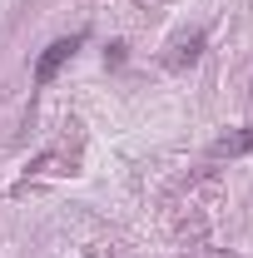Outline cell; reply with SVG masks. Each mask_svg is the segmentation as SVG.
Segmentation results:
<instances>
[{
  "label": "cell",
  "mask_w": 253,
  "mask_h": 258,
  "mask_svg": "<svg viewBox=\"0 0 253 258\" xmlns=\"http://www.w3.org/2000/svg\"><path fill=\"white\" fill-rule=\"evenodd\" d=\"M75 50H80V35H65V40H55V45H45V55L35 60V85H50L65 64H70Z\"/></svg>",
  "instance_id": "1"
},
{
  "label": "cell",
  "mask_w": 253,
  "mask_h": 258,
  "mask_svg": "<svg viewBox=\"0 0 253 258\" xmlns=\"http://www.w3.org/2000/svg\"><path fill=\"white\" fill-rule=\"evenodd\" d=\"M214 159H238V154H253V124L233 129V134H223V139H214V149H209Z\"/></svg>",
  "instance_id": "2"
},
{
  "label": "cell",
  "mask_w": 253,
  "mask_h": 258,
  "mask_svg": "<svg viewBox=\"0 0 253 258\" xmlns=\"http://www.w3.org/2000/svg\"><path fill=\"white\" fill-rule=\"evenodd\" d=\"M199 55H204V35H189V40L179 45V55H174V64H194Z\"/></svg>",
  "instance_id": "3"
},
{
  "label": "cell",
  "mask_w": 253,
  "mask_h": 258,
  "mask_svg": "<svg viewBox=\"0 0 253 258\" xmlns=\"http://www.w3.org/2000/svg\"><path fill=\"white\" fill-rule=\"evenodd\" d=\"M104 64H114V70H119V64H124V45H119V40H114V45H109V50H104Z\"/></svg>",
  "instance_id": "4"
}]
</instances>
